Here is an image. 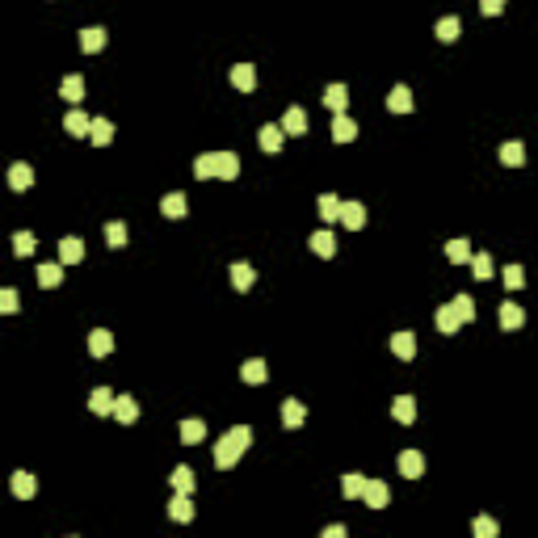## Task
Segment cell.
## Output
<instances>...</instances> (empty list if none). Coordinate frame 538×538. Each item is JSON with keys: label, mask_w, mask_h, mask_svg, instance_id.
I'll return each mask as SVG.
<instances>
[{"label": "cell", "mask_w": 538, "mask_h": 538, "mask_svg": "<svg viewBox=\"0 0 538 538\" xmlns=\"http://www.w3.org/2000/svg\"><path fill=\"white\" fill-rule=\"evenodd\" d=\"M252 446V429L248 425H236V429H228V434L214 442V467L219 471H232L240 458H244V450Z\"/></svg>", "instance_id": "obj_1"}, {"label": "cell", "mask_w": 538, "mask_h": 538, "mask_svg": "<svg viewBox=\"0 0 538 538\" xmlns=\"http://www.w3.org/2000/svg\"><path fill=\"white\" fill-rule=\"evenodd\" d=\"M194 177L206 181V177H223V181H236L240 177V156L236 151H202L194 160Z\"/></svg>", "instance_id": "obj_2"}, {"label": "cell", "mask_w": 538, "mask_h": 538, "mask_svg": "<svg viewBox=\"0 0 538 538\" xmlns=\"http://www.w3.org/2000/svg\"><path fill=\"white\" fill-rule=\"evenodd\" d=\"M396 467H400L404 479H420V475H425V454H420V450H400Z\"/></svg>", "instance_id": "obj_3"}, {"label": "cell", "mask_w": 538, "mask_h": 538, "mask_svg": "<svg viewBox=\"0 0 538 538\" xmlns=\"http://www.w3.org/2000/svg\"><path fill=\"white\" fill-rule=\"evenodd\" d=\"M257 143H261V151H282L286 131H282V127H274V122H265V127L257 131Z\"/></svg>", "instance_id": "obj_4"}, {"label": "cell", "mask_w": 538, "mask_h": 538, "mask_svg": "<svg viewBox=\"0 0 538 538\" xmlns=\"http://www.w3.org/2000/svg\"><path fill=\"white\" fill-rule=\"evenodd\" d=\"M362 501H366L370 509H387V501H391L387 483H383V479H366V492H362Z\"/></svg>", "instance_id": "obj_5"}, {"label": "cell", "mask_w": 538, "mask_h": 538, "mask_svg": "<svg viewBox=\"0 0 538 538\" xmlns=\"http://www.w3.org/2000/svg\"><path fill=\"white\" fill-rule=\"evenodd\" d=\"M105 42H110V34H105L101 26H89V30H80V50H84V55H97V50H101Z\"/></svg>", "instance_id": "obj_6"}, {"label": "cell", "mask_w": 538, "mask_h": 538, "mask_svg": "<svg viewBox=\"0 0 538 538\" xmlns=\"http://www.w3.org/2000/svg\"><path fill=\"white\" fill-rule=\"evenodd\" d=\"M387 110H391V114H408V110H412V89H408V84H396V89L387 93Z\"/></svg>", "instance_id": "obj_7"}, {"label": "cell", "mask_w": 538, "mask_h": 538, "mask_svg": "<svg viewBox=\"0 0 538 538\" xmlns=\"http://www.w3.org/2000/svg\"><path fill=\"white\" fill-rule=\"evenodd\" d=\"M434 324H438V328H442L446 337H454V333L463 328V319H458V311H454V307L446 303V307H438V315H434Z\"/></svg>", "instance_id": "obj_8"}, {"label": "cell", "mask_w": 538, "mask_h": 538, "mask_svg": "<svg viewBox=\"0 0 538 538\" xmlns=\"http://www.w3.org/2000/svg\"><path fill=\"white\" fill-rule=\"evenodd\" d=\"M240 379H244V383H252V387H257V383H265V379H269V366H265V362H261V358H248V362H244V366H240Z\"/></svg>", "instance_id": "obj_9"}, {"label": "cell", "mask_w": 538, "mask_h": 538, "mask_svg": "<svg viewBox=\"0 0 538 538\" xmlns=\"http://www.w3.org/2000/svg\"><path fill=\"white\" fill-rule=\"evenodd\" d=\"M252 282H257V269H252L248 261H236V265H232V286H236V290H252Z\"/></svg>", "instance_id": "obj_10"}, {"label": "cell", "mask_w": 538, "mask_h": 538, "mask_svg": "<svg viewBox=\"0 0 538 538\" xmlns=\"http://www.w3.org/2000/svg\"><path fill=\"white\" fill-rule=\"evenodd\" d=\"M497 319H501V328H509V333H513V328H521V324H526V311H521L517 303H501Z\"/></svg>", "instance_id": "obj_11"}, {"label": "cell", "mask_w": 538, "mask_h": 538, "mask_svg": "<svg viewBox=\"0 0 538 538\" xmlns=\"http://www.w3.org/2000/svg\"><path fill=\"white\" fill-rule=\"evenodd\" d=\"M333 139H337V143H353V139H358V122H353L349 114H337V118H333Z\"/></svg>", "instance_id": "obj_12"}, {"label": "cell", "mask_w": 538, "mask_h": 538, "mask_svg": "<svg viewBox=\"0 0 538 538\" xmlns=\"http://www.w3.org/2000/svg\"><path fill=\"white\" fill-rule=\"evenodd\" d=\"M59 261H64V265L84 261V244H80V236H64V240H59Z\"/></svg>", "instance_id": "obj_13"}, {"label": "cell", "mask_w": 538, "mask_h": 538, "mask_svg": "<svg viewBox=\"0 0 538 538\" xmlns=\"http://www.w3.org/2000/svg\"><path fill=\"white\" fill-rule=\"evenodd\" d=\"M391 353H396L400 362H412V358H416V337H412V333H396V337H391Z\"/></svg>", "instance_id": "obj_14"}, {"label": "cell", "mask_w": 538, "mask_h": 538, "mask_svg": "<svg viewBox=\"0 0 538 538\" xmlns=\"http://www.w3.org/2000/svg\"><path fill=\"white\" fill-rule=\"evenodd\" d=\"M391 416H396L400 425H412V420H416V400H412V396H396V400H391Z\"/></svg>", "instance_id": "obj_15"}, {"label": "cell", "mask_w": 538, "mask_h": 538, "mask_svg": "<svg viewBox=\"0 0 538 538\" xmlns=\"http://www.w3.org/2000/svg\"><path fill=\"white\" fill-rule=\"evenodd\" d=\"M169 517H173V521H194V501H189V492H177V497L169 501Z\"/></svg>", "instance_id": "obj_16"}, {"label": "cell", "mask_w": 538, "mask_h": 538, "mask_svg": "<svg viewBox=\"0 0 538 538\" xmlns=\"http://www.w3.org/2000/svg\"><path fill=\"white\" fill-rule=\"evenodd\" d=\"M89 353H93V358H105V353H114V337L105 333V328H93V333H89Z\"/></svg>", "instance_id": "obj_17"}, {"label": "cell", "mask_w": 538, "mask_h": 538, "mask_svg": "<svg viewBox=\"0 0 538 538\" xmlns=\"http://www.w3.org/2000/svg\"><path fill=\"white\" fill-rule=\"evenodd\" d=\"M324 105H328L333 114H345V105H349V89H345V84H328V89H324Z\"/></svg>", "instance_id": "obj_18"}, {"label": "cell", "mask_w": 538, "mask_h": 538, "mask_svg": "<svg viewBox=\"0 0 538 538\" xmlns=\"http://www.w3.org/2000/svg\"><path fill=\"white\" fill-rule=\"evenodd\" d=\"M282 131L286 135H307V114L299 110V105H290V110L282 114Z\"/></svg>", "instance_id": "obj_19"}, {"label": "cell", "mask_w": 538, "mask_h": 538, "mask_svg": "<svg viewBox=\"0 0 538 538\" xmlns=\"http://www.w3.org/2000/svg\"><path fill=\"white\" fill-rule=\"evenodd\" d=\"M59 282H64V265H50V261L38 265V286H42V290H55Z\"/></svg>", "instance_id": "obj_20"}, {"label": "cell", "mask_w": 538, "mask_h": 538, "mask_svg": "<svg viewBox=\"0 0 538 538\" xmlns=\"http://www.w3.org/2000/svg\"><path fill=\"white\" fill-rule=\"evenodd\" d=\"M341 223H345L349 232H358V228L366 223V206H362V202H345V206H341Z\"/></svg>", "instance_id": "obj_21"}, {"label": "cell", "mask_w": 538, "mask_h": 538, "mask_svg": "<svg viewBox=\"0 0 538 538\" xmlns=\"http://www.w3.org/2000/svg\"><path fill=\"white\" fill-rule=\"evenodd\" d=\"M114 400H118V396H114L110 387H97V391L89 396V408H93L97 416H105V412H114Z\"/></svg>", "instance_id": "obj_22"}, {"label": "cell", "mask_w": 538, "mask_h": 538, "mask_svg": "<svg viewBox=\"0 0 538 538\" xmlns=\"http://www.w3.org/2000/svg\"><path fill=\"white\" fill-rule=\"evenodd\" d=\"M202 438H206V420H198V416L181 420V442H185V446H198Z\"/></svg>", "instance_id": "obj_23"}, {"label": "cell", "mask_w": 538, "mask_h": 538, "mask_svg": "<svg viewBox=\"0 0 538 538\" xmlns=\"http://www.w3.org/2000/svg\"><path fill=\"white\" fill-rule=\"evenodd\" d=\"M38 492V479L30 475V471H13V497H21V501H30Z\"/></svg>", "instance_id": "obj_24"}, {"label": "cell", "mask_w": 538, "mask_h": 538, "mask_svg": "<svg viewBox=\"0 0 538 538\" xmlns=\"http://www.w3.org/2000/svg\"><path fill=\"white\" fill-rule=\"evenodd\" d=\"M232 84H236L240 93H252V89H257V72H252V64H236V68H232Z\"/></svg>", "instance_id": "obj_25"}, {"label": "cell", "mask_w": 538, "mask_h": 538, "mask_svg": "<svg viewBox=\"0 0 538 538\" xmlns=\"http://www.w3.org/2000/svg\"><path fill=\"white\" fill-rule=\"evenodd\" d=\"M64 131H68V135H84V139H89V131H93V118H89V114H80V110H68V118H64Z\"/></svg>", "instance_id": "obj_26"}, {"label": "cell", "mask_w": 538, "mask_h": 538, "mask_svg": "<svg viewBox=\"0 0 538 538\" xmlns=\"http://www.w3.org/2000/svg\"><path fill=\"white\" fill-rule=\"evenodd\" d=\"M114 416H118L122 425H135V420H139V404H135V396H118V400H114Z\"/></svg>", "instance_id": "obj_27"}, {"label": "cell", "mask_w": 538, "mask_h": 538, "mask_svg": "<svg viewBox=\"0 0 538 538\" xmlns=\"http://www.w3.org/2000/svg\"><path fill=\"white\" fill-rule=\"evenodd\" d=\"M9 185H13L17 194H21V189H30V185H34V169H30V165H21V160H17V165L9 169Z\"/></svg>", "instance_id": "obj_28"}, {"label": "cell", "mask_w": 538, "mask_h": 538, "mask_svg": "<svg viewBox=\"0 0 538 538\" xmlns=\"http://www.w3.org/2000/svg\"><path fill=\"white\" fill-rule=\"evenodd\" d=\"M89 139H93L97 147L114 143V122H110V118H93V131H89Z\"/></svg>", "instance_id": "obj_29"}, {"label": "cell", "mask_w": 538, "mask_h": 538, "mask_svg": "<svg viewBox=\"0 0 538 538\" xmlns=\"http://www.w3.org/2000/svg\"><path fill=\"white\" fill-rule=\"evenodd\" d=\"M303 420H307V408H303L299 400H286V404H282V425H286V429H299Z\"/></svg>", "instance_id": "obj_30"}, {"label": "cell", "mask_w": 538, "mask_h": 538, "mask_svg": "<svg viewBox=\"0 0 538 538\" xmlns=\"http://www.w3.org/2000/svg\"><path fill=\"white\" fill-rule=\"evenodd\" d=\"M341 198L337 194H319V219H324V223H333V219H341Z\"/></svg>", "instance_id": "obj_31"}, {"label": "cell", "mask_w": 538, "mask_h": 538, "mask_svg": "<svg viewBox=\"0 0 538 538\" xmlns=\"http://www.w3.org/2000/svg\"><path fill=\"white\" fill-rule=\"evenodd\" d=\"M311 252H315V257H333V252H337V236H333V232H315V236H311Z\"/></svg>", "instance_id": "obj_32"}, {"label": "cell", "mask_w": 538, "mask_h": 538, "mask_svg": "<svg viewBox=\"0 0 538 538\" xmlns=\"http://www.w3.org/2000/svg\"><path fill=\"white\" fill-rule=\"evenodd\" d=\"M59 97L76 105V101L84 97V76H64V84H59Z\"/></svg>", "instance_id": "obj_33"}, {"label": "cell", "mask_w": 538, "mask_h": 538, "mask_svg": "<svg viewBox=\"0 0 538 538\" xmlns=\"http://www.w3.org/2000/svg\"><path fill=\"white\" fill-rule=\"evenodd\" d=\"M471 274H475L479 282H488V278L497 274V269H492V257H488V252H475V257H471Z\"/></svg>", "instance_id": "obj_34"}, {"label": "cell", "mask_w": 538, "mask_h": 538, "mask_svg": "<svg viewBox=\"0 0 538 538\" xmlns=\"http://www.w3.org/2000/svg\"><path fill=\"white\" fill-rule=\"evenodd\" d=\"M501 165H513V169L526 165V147H521L517 139H513V143H501Z\"/></svg>", "instance_id": "obj_35"}, {"label": "cell", "mask_w": 538, "mask_h": 538, "mask_svg": "<svg viewBox=\"0 0 538 538\" xmlns=\"http://www.w3.org/2000/svg\"><path fill=\"white\" fill-rule=\"evenodd\" d=\"M160 210H165L169 219H181V214H185V194H165V198H160Z\"/></svg>", "instance_id": "obj_36"}, {"label": "cell", "mask_w": 538, "mask_h": 538, "mask_svg": "<svg viewBox=\"0 0 538 538\" xmlns=\"http://www.w3.org/2000/svg\"><path fill=\"white\" fill-rule=\"evenodd\" d=\"M341 492H345L349 501H358V497L366 492V475H358V471H349V475L341 479Z\"/></svg>", "instance_id": "obj_37"}, {"label": "cell", "mask_w": 538, "mask_h": 538, "mask_svg": "<svg viewBox=\"0 0 538 538\" xmlns=\"http://www.w3.org/2000/svg\"><path fill=\"white\" fill-rule=\"evenodd\" d=\"M450 307L458 311V319H463V324H471V319H475V299H471V295H454V299H450Z\"/></svg>", "instance_id": "obj_38"}, {"label": "cell", "mask_w": 538, "mask_h": 538, "mask_svg": "<svg viewBox=\"0 0 538 538\" xmlns=\"http://www.w3.org/2000/svg\"><path fill=\"white\" fill-rule=\"evenodd\" d=\"M446 261L467 265V261H471V244H467V240H450V244H446Z\"/></svg>", "instance_id": "obj_39"}, {"label": "cell", "mask_w": 538, "mask_h": 538, "mask_svg": "<svg viewBox=\"0 0 538 538\" xmlns=\"http://www.w3.org/2000/svg\"><path fill=\"white\" fill-rule=\"evenodd\" d=\"M458 34H463V21H458V17H442V21H438V38H442V42H454Z\"/></svg>", "instance_id": "obj_40"}, {"label": "cell", "mask_w": 538, "mask_h": 538, "mask_svg": "<svg viewBox=\"0 0 538 538\" xmlns=\"http://www.w3.org/2000/svg\"><path fill=\"white\" fill-rule=\"evenodd\" d=\"M194 483H198V479H194L189 467H177V471H173V488H177V492H194Z\"/></svg>", "instance_id": "obj_41"}, {"label": "cell", "mask_w": 538, "mask_h": 538, "mask_svg": "<svg viewBox=\"0 0 538 538\" xmlns=\"http://www.w3.org/2000/svg\"><path fill=\"white\" fill-rule=\"evenodd\" d=\"M105 244H110V248H122L127 244V223H110V228H105Z\"/></svg>", "instance_id": "obj_42"}, {"label": "cell", "mask_w": 538, "mask_h": 538, "mask_svg": "<svg viewBox=\"0 0 538 538\" xmlns=\"http://www.w3.org/2000/svg\"><path fill=\"white\" fill-rule=\"evenodd\" d=\"M34 244H38V236H30V232H17V236H13V252H17V257H30Z\"/></svg>", "instance_id": "obj_43"}, {"label": "cell", "mask_w": 538, "mask_h": 538, "mask_svg": "<svg viewBox=\"0 0 538 538\" xmlns=\"http://www.w3.org/2000/svg\"><path fill=\"white\" fill-rule=\"evenodd\" d=\"M505 286H509V290H521V286H526L521 265H505Z\"/></svg>", "instance_id": "obj_44"}, {"label": "cell", "mask_w": 538, "mask_h": 538, "mask_svg": "<svg viewBox=\"0 0 538 538\" xmlns=\"http://www.w3.org/2000/svg\"><path fill=\"white\" fill-rule=\"evenodd\" d=\"M21 303H17V290L13 286H5V290H0V311H5V315H13Z\"/></svg>", "instance_id": "obj_45"}, {"label": "cell", "mask_w": 538, "mask_h": 538, "mask_svg": "<svg viewBox=\"0 0 538 538\" xmlns=\"http://www.w3.org/2000/svg\"><path fill=\"white\" fill-rule=\"evenodd\" d=\"M475 534H479V538H492V534H497V521H492V517H475Z\"/></svg>", "instance_id": "obj_46"}, {"label": "cell", "mask_w": 538, "mask_h": 538, "mask_svg": "<svg viewBox=\"0 0 538 538\" xmlns=\"http://www.w3.org/2000/svg\"><path fill=\"white\" fill-rule=\"evenodd\" d=\"M479 9H483V13H488V17H497V13L505 9V0H479Z\"/></svg>", "instance_id": "obj_47"}]
</instances>
